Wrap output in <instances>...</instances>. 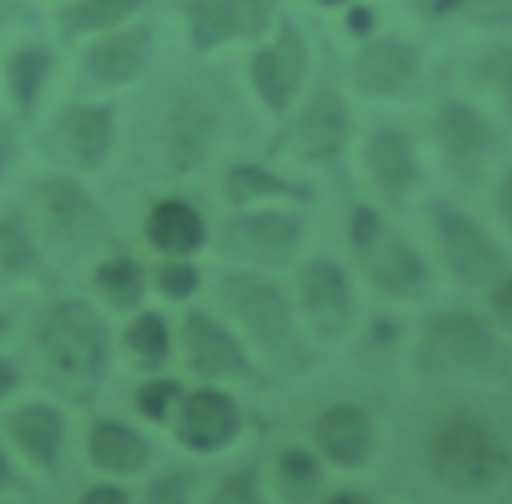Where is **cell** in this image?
Wrapping results in <instances>:
<instances>
[{
	"label": "cell",
	"mask_w": 512,
	"mask_h": 504,
	"mask_svg": "<svg viewBox=\"0 0 512 504\" xmlns=\"http://www.w3.org/2000/svg\"><path fill=\"white\" fill-rule=\"evenodd\" d=\"M276 0H188V32L196 48H212L232 36H260Z\"/></svg>",
	"instance_id": "18"
},
{
	"label": "cell",
	"mask_w": 512,
	"mask_h": 504,
	"mask_svg": "<svg viewBox=\"0 0 512 504\" xmlns=\"http://www.w3.org/2000/svg\"><path fill=\"white\" fill-rule=\"evenodd\" d=\"M312 440H316L320 460L336 468H364L372 464V452H376V420L368 408L340 400L316 416Z\"/></svg>",
	"instance_id": "13"
},
{
	"label": "cell",
	"mask_w": 512,
	"mask_h": 504,
	"mask_svg": "<svg viewBox=\"0 0 512 504\" xmlns=\"http://www.w3.org/2000/svg\"><path fill=\"white\" fill-rule=\"evenodd\" d=\"M408 4L432 20H468L484 28L512 24V0H408Z\"/></svg>",
	"instance_id": "29"
},
{
	"label": "cell",
	"mask_w": 512,
	"mask_h": 504,
	"mask_svg": "<svg viewBox=\"0 0 512 504\" xmlns=\"http://www.w3.org/2000/svg\"><path fill=\"white\" fill-rule=\"evenodd\" d=\"M152 460V444L140 428L116 416H100L88 428V464L108 476H136Z\"/></svg>",
	"instance_id": "22"
},
{
	"label": "cell",
	"mask_w": 512,
	"mask_h": 504,
	"mask_svg": "<svg viewBox=\"0 0 512 504\" xmlns=\"http://www.w3.org/2000/svg\"><path fill=\"white\" fill-rule=\"evenodd\" d=\"M496 208H500V220H504V228L512 232V168L500 176V188H496Z\"/></svg>",
	"instance_id": "41"
},
{
	"label": "cell",
	"mask_w": 512,
	"mask_h": 504,
	"mask_svg": "<svg viewBox=\"0 0 512 504\" xmlns=\"http://www.w3.org/2000/svg\"><path fill=\"white\" fill-rule=\"evenodd\" d=\"M476 76H480L492 92H500V100H504V108H508V116H512V44H500V48L484 52V56L476 60Z\"/></svg>",
	"instance_id": "35"
},
{
	"label": "cell",
	"mask_w": 512,
	"mask_h": 504,
	"mask_svg": "<svg viewBox=\"0 0 512 504\" xmlns=\"http://www.w3.org/2000/svg\"><path fill=\"white\" fill-rule=\"evenodd\" d=\"M368 172H372V184L376 192L388 200V204H404L412 196V188L420 184V160H416V148L412 140L400 132V128H376L368 136Z\"/></svg>",
	"instance_id": "19"
},
{
	"label": "cell",
	"mask_w": 512,
	"mask_h": 504,
	"mask_svg": "<svg viewBox=\"0 0 512 504\" xmlns=\"http://www.w3.org/2000/svg\"><path fill=\"white\" fill-rule=\"evenodd\" d=\"M324 4H340V0H324Z\"/></svg>",
	"instance_id": "47"
},
{
	"label": "cell",
	"mask_w": 512,
	"mask_h": 504,
	"mask_svg": "<svg viewBox=\"0 0 512 504\" xmlns=\"http://www.w3.org/2000/svg\"><path fill=\"white\" fill-rule=\"evenodd\" d=\"M76 504H132V500H128V492H124L120 484L108 480V484H92V488H84Z\"/></svg>",
	"instance_id": "39"
},
{
	"label": "cell",
	"mask_w": 512,
	"mask_h": 504,
	"mask_svg": "<svg viewBox=\"0 0 512 504\" xmlns=\"http://www.w3.org/2000/svg\"><path fill=\"white\" fill-rule=\"evenodd\" d=\"M32 200H36V212H40V228L44 236L64 248L68 256H80V252H92L100 248L112 232H108V220L104 212L96 208V200L68 176H48L32 188Z\"/></svg>",
	"instance_id": "6"
},
{
	"label": "cell",
	"mask_w": 512,
	"mask_h": 504,
	"mask_svg": "<svg viewBox=\"0 0 512 504\" xmlns=\"http://www.w3.org/2000/svg\"><path fill=\"white\" fill-rule=\"evenodd\" d=\"M180 396H184V388H180L176 380L152 376V380H144V384L136 388V412H140L148 424H164V420L176 416Z\"/></svg>",
	"instance_id": "32"
},
{
	"label": "cell",
	"mask_w": 512,
	"mask_h": 504,
	"mask_svg": "<svg viewBox=\"0 0 512 504\" xmlns=\"http://www.w3.org/2000/svg\"><path fill=\"white\" fill-rule=\"evenodd\" d=\"M192 472H160L148 488H144V504H192Z\"/></svg>",
	"instance_id": "36"
},
{
	"label": "cell",
	"mask_w": 512,
	"mask_h": 504,
	"mask_svg": "<svg viewBox=\"0 0 512 504\" xmlns=\"http://www.w3.org/2000/svg\"><path fill=\"white\" fill-rule=\"evenodd\" d=\"M220 300L232 312V320L248 332L256 352L272 360L276 368H296L304 364V344L296 332L292 304L280 284L256 272H232L220 280Z\"/></svg>",
	"instance_id": "3"
},
{
	"label": "cell",
	"mask_w": 512,
	"mask_h": 504,
	"mask_svg": "<svg viewBox=\"0 0 512 504\" xmlns=\"http://www.w3.org/2000/svg\"><path fill=\"white\" fill-rule=\"evenodd\" d=\"M44 76H48V52L44 48H20L8 60V88H12V96H16L20 108H32L36 104Z\"/></svg>",
	"instance_id": "31"
},
{
	"label": "cell",
	"mask_w": 512,
	"mask_h": 504,
	"mask_svg": "<svg viewBox=\"0 0 512 504\" xmlns=\"http://www.w3.org/2000/svg\"><path fill=\"white\" fill-rule=\"evenodd\" d=\"M92 284H96V292L112 304V308H120V312H128V308H140V300H144V288H148V280H144V268L132 260V256H112V260H104V264H96V276H92Z\"/></svg>",
	"instance_id": "27"
},
{
	"label": "cell",
	"mask_w": 512,
	"mask_h": 504,
	"mask_svg": "<svg viewBox=\"0 0 512 504\" xmlns=\"http://www.w3.org/2000/svg\"><path fill=\"white\" fill-rule=\"evenodd\" d=\"M48 148L72 168H96L112 148V112L96 104L60 112L48 128Z\"/></svg>",
	"instance_id": "15"
},
{
	"label": "cell",
	"mask_w": 512,
	"mask_h": 504,
	"mask_svg": "<svg viewBox=\"0 0 512 504\" xmlns=\"http://www.w3.org/2000/svg\"><path fill=\"white\" fill-rule=\"evenodd\" d=\"M348 132H352V120L340 92L320 88L296 120V152L308 160H336L348 144Z\"/></svg>",
	"instance_id": "21"
},
{
	"label": "cell",
	"mask_w": 512,
	"mask_h": 504,
	"mask_svg": "<svg viewBox=\"0 0 512 504\" xmlns=\"http://www.w3.org/2000/svg\"><path fill=\"white\" fill-rule=\"evenodd\" d=\"M4 336H8V320L0 316V340H4Z\"/></svg>",
	"instance_id": "46"
},
{
	"label": "cell",
	"mask_w": 512,
	"mask_h": 504,
	"mask_svg": "<svg viewBox=\"0 0 512 504\" xmlns=\"http://www.w3.org/2000/svg\"><path fill=\"white\" fill-rule=\"evenodd\" d=\"M16 384H20V368H16L8 356H0V400H4V396H12V392H16Z\"/></svg>",
	"instance_id": "42"
},
{
	"label": "cell",
	"mask_w": 512,
	"mask_h": 504,
	"mask_svg": "<svg viewBox=\"0 0 512 504\" xmlns=\"http://www.w3.org/2000/svg\"><path fill=\"white\" fill-rule=\"evenodd\" d=\"M216 128H220L216 104L200 100L196 92L184 96V100H176L172 112H168V120H164V160H168V168L176 176L188 172V168H196L208 156V148L216 140Z\"/></svg>",
	"instance_id": "16"
},
{
	"label": "cell",
	"mask_w": 512,
	"mask_h": 504,
	"mask_svg": "<svg viewBox=\"0 0 512 504\" xmlns=\"http://www.w3.org/2000/svg\"><path fill=\"white\" fill-rule=\"evenodd\" d=\"M416 72H420V56L404 40H372L360 48L352 64L356 88L368 96H404L416 84Z\"/></svg>",
	"instance_id": "20"
},
{
	"label": "cell",
	"mask_w": 512,
	"mask_h": 504,
	"mask_svg": "<svg viewBox=\"0 0 512 504\" xmlns=\"http://www.w3.org/2000/svg\"><path fill=\"white\" fill-rule=\"evenodd\" d=\"M312 504H376L368 492H360V488H336V492H324V496H316Z\"/></svg>",
	"instance_id": "40"
},
{
	"label": "cell",
	"mask_w": 512,
	"mask_h": 504,
	"mask_svg": "<svg viewBox=\"0 0 512 504\" xmlns=\"http://www.w3.org/2000/svg\"><path fill=\"white\" fill-rule=\"evenodd\" d=\"M296 292H300V308L320 340H344L352 332L356 292H352L348 272L336 260H328V256L308 260L296 276Z\"/></svg>",
	"instance_id": "9"
},
{
	"label": "cell",
	"mask_w": 512,
	"mask_h": 504,
	"mask_svg": "<svg viewBox=\"0 0 512 504\" xmlns=\"http://www.w3.org/2000/svg\"><path fill=\"white\" fill-rule=\"evenodd\" d=\"M124 348L140 368H164L172 356V332L160 312H136L124 328Z\"/></svg>",
	"instance_id": "28"
},
{
	"label": "cell",
	"mask_w": 512,
	"mask_h": 504,
	"mask_svg": "<svg viewBox=\"0 0 512 504\" xmlns=\"http://www.w3.org/2000/svg\"><path fill=\"white\" fill-rule=\"evenodd\" d=\"M148 64V28H132L124 36H108L100 40L88 56H84V76L88 84H124L132 76H140V68Z\"/></svg>",
	"instance_id": "24"
},
{
	"label": "cell",
	"mask_w": 512,
	"mask_h": 504,
	"mask_svg": "<svg viewBox=\"0 0 512 504\" xmlns=\"http://www.w3.org/2000/svg\"><path fill=\"white\" fill-rule=\"evenodd\" d=\"M8 488H16V472H12V460H8V452L0 444V492H8Z\"/></svg>",
	"instance_id": "44"
},
{
	"label": "cell",
	"mask_w": 512,
	"mask_h": 504,
	"mask_svg": "<svg viewBox=\"0 0 512 504\" xmlns=\"http://www.w3.org/2000/svg\"><path fill=\"white\" fill-rule=\"evenodd\" d=\"M276 492L284 504H312L324 492V464L320 452L284 448L276 456Z\"/></svg>",
	"instance_id": "25"
},
{
	"label": "cell",
	"mask_w": 512,
	"mask_h": 504,
	"mask_svg": "<svg viewBox=\"0 0 512 504\" xmlns=\"http://www.w3.org/2000/svg\"><path fill=\"white\" fill-rule=\"evenodd\" d=\"M416 368L440 376H476L492 372L504 360V344L496 328L464 308L432 312L416 332Z\"/></svg>",
	"instance_id": "4"
},
{
	"label": "cell",
	"mask_w": 512,
	"mask_h": 504,
	"mask_svg": "<svg viewBox=\"0 0 512 504\" xmlns=\"http://www.w3.org/2000/svg\"><path fill=\"white\" fill-rule=\"evenodd\" d=\"M428 472L460 496H484L500 488L512 472L508 440L476 412H448L428 428L424 440Z\"/></svg>",
	"instance_id": "2"
},
{
	"label": "cell",
	"mask_w": 512,
	"mask_h": 504,
	"mask_svg": "<svg viewBox=\"0 0 512 504\" xmlns=\"http://www.w3.org/2000/svg\"><path fill=\"white\" fill-rule=\"evenodd\" d=\"M208 504H268V500H264V488H260V472H256V464L232 468V472L216 484V492H212Z\"/></svg>",
	"instance_id": "34"
},
{
	"label": "cell",
	"mask_w": 512,
	"mask_h": 504,
	"mask_svg": "<svg viewBox=\"0 0 512 504\" xmlns=\"http://www.w3.org/2000/svg\"><path fill=\"white\" fill-rule=\"evenodd\" d=\"M432 228H436V244H440V260L448 268V276L464 288H488L496 284L504 272H508V260H504V248L488 236V228L452 208L448 200H436L432 204Z\"/></svg>",
	"instance_id": "5"
},
{
	"label": "cell",
	"mask_w": 512,
	"mask_h": 504,
	"mask_svg": "<svg viewBox=\"0 0 512 504\" xmlns=\"http://www.w3.org/2000/svg\"><path fill=\"white\" fill-rule=\"evenodd\" d=\"M180 344H184V364L200 380H248L252 360L244 344L208 312H188L180 324Z\"/></svg>",
	"instance_id": "12"
},
{
	"label": "cell",
	"mask_w": 512,
	"mask_h": 504,
	"mask_svg": "<svg viewBox=\"0 0 512 504\" xmlns=\"http://www.w3.org/2000/svg\"><path fill=\"white\" fill-rule=\"evenodd\" d=\"M368 284L388 296V300H420L432 288V272L428 260L416 252V244H408L404 236H396L388 224L364 244L356 248Z\"/></svg>",
	"instance_id": "11"
},
{
	"label": "cell",
	"mask_w": 512,
	"mask_h": 504,
	"mask_svg": "<svg viewBox=\"0 0 512 504\" xmlns=\"http://www.w3.org/2000/svg\"><path fill=\"white\" fill-rule=\"evenodd\" d=\"M304 68H308V48H304L300 28L296 24H280L276 44L260 48L252 56V84H256V92L264 96V104L272 112H284L288 100L296 96L300 80H304Z\"/></svg>",
	"instance_id": "14"
},
{
	"label": "cell",
	"mask_w": 512,
	"mask_h": 504,
	"mask_svg": "<svg viewBox=\"0 0 512 504\" xmlns=\"http://www.w3.org/2000/svg\"><path fill=\"white\" fill-rule=\"evenodd\" d=\"M12 156H16V144H12V132L0 124V180H4V172H8V164H12Z\"/></svg>",
	"instance_id": "43"
},
{
	"label": "cell",
	"mask_w": 512,
	"mask_h": 504,
	"mask_svg": "<svg viewBox=\"0 0 512 504\" xmlns=\"http://www.w3.org/2000/svg\"><path fill=\"white\" fill-rule=\"evenodd\" d=\"M356 16H348V28H356V32H364L368 24H372V16H368V8H352Z\"/></svg>",
	"instance_id": "45"
},
{
	"label": "cell",
	"mask_w": 512,
	"mask_h": 504,
	"mask_svg": "<svg viewBox=\"0 0 512 504\" xmlns=\"http://www.w3.org/2000/svg\"><path fill=\"white\" fill-rule=\"evenodd\" d=\"M240 428H244V412H240L236 396H228L216 384L184 392L176 404V416H172L176 444L184 452H200V456L224 452L228 444H236Z\"/></svg>",
	"instance_id": "7"
},
{
	"label": "cell",
	"mask_w": 512,
	"mask_h": 504,
	"mask_svg": "<svg viewBox=\"0 0 512 504\" xmlns=\"http://www.w3.org/2000/svg\"><path fill=\"white\" fill-rule=\"evenodd\" d=\"M8 436L20 448V456L36 468V472H56L60 456H64V412L48 400H28L8 416Z\"/></svg>",
	"instance_id": "17"
},
{
	"label": "cell",
	"mask_w": 512,
	"mask_h": 504,
	"mask_svg": "<svg viewBox=\"0 0 512 504\" xmlns=\"http://www.w3.org/2000/svg\"><path fill=\"white\" fill-rule=\"evenodd\" d=\"M144 236L156 252H168V256H188L196 248H204L208 240V224L204 216L180 200V196H168V200H156L148 220H144Z\"/></svg>",
	"instance_id": "23"
},
{
	"label": "cell",
	"mask_w": 512,
	"mask_h": 504,
	"mask_svg": "<svg viewBox=\"0 0 512 504\" xmlns=\"http://www.w3.org/2000/svg\"><path fill=\"white\" fill-rule=\"evenodd\" d=\"M304 240V220L296 212H240L220 228V248L248 264H288Z\"/></svg>",
	"instance_id": "8"
},
{
	"label": "cell",
	"mask_w": 512,
	"mask_h": 504,
	"mask_svg": "<svg viewBox=\"0 0 512 504\" xmlns=\"http://www.w3.org/2000/svg\"><path fill=\"white\" fill-rule=\"evenodd\" d=\"M200 284V272L188 264V260H168L156 268V288L168 296V300H188Z\"/></svg>",
	"instance_id": "37"
},
{
	"label": "cell",
	"mask_w": 512,
	"mask_h": 504,
	"mask_svg": "<svg viewBox=\"0 0 512 504\" xmlns=\"http://www.w3.org/2000/svg\"><path fill=\"white\" fill-rule=\"evenodd\" d=\"M436 140H440V152L452 164L456 180H464V184H476L480 172L488 168V160L500 148L496 124L480 108H472L464 100H444L440 104V112H436Z\"/></svg>",
	"instance_id": "10"
},
{
	"label": "cell",
	"mask_w": 512,
	"mask_h": 504,
	"mask_svg": "<svg viewBox=\"0 0 512 504\" xmlns=\"http://www.w3.org/2000/svg\"><path fill=\"white\" fill-rule=\"evenodd\" d=\"M32 360L40 380L76 404L92 400L112 368V336L104 316L76 296L52 300L32 328Z\"/></svg>",
	"instance_id": "1"
},
{
	"label": "cell",
	"mask_w": 512,
	"mask_h": 504,
	"mask_svg": "<svg viewBox=\"0 0 512 504\" xmlns=\"http://www.w3.org/2000/svg\"><path fill=\"white\" fill-rule=\"evenodd\" d=\"M36 248L20 216H0V280H24L36 272Z\"/></svg>",
	"instance_id": "30"
},
{
	"label": "cell",
	"mask_w": 512,
	"mask_h": 504,
	"mask_svg": "<svg viewBox=\"0 0 512 504\" xmlns=\"http://www.w3.org/2000/svg\"><path fill=\"white\" fill-rule=\"evenodd\" d=\"M488 312L504 332H512V272H504L496 284H488Z\"/></svg>",
	"instance_id": "38"
},
{
	"label": "cell",
	"mask_w": 512,
	"mask_h": 504,
	"mask_svg": "<svg viewBox=\"0 0 512 504\" xmlns=\"http://www.w3.org/2000/svg\"><path fill=\"white\" fill-rule=\"evenodd\" d=\"M140 0H80L64 12V28L68 32H88V28H108L116 20H124Z\"/></svg>",
	"instance_id": "33"
},
{
	"label": "cell",
	"mask_w": 512,
	"mask_h": 504,
	"mask_svg": "<svg viewBox=\"0 0 512 504\" xmlns=\"http://www.w3.org/2000/svg\"><path fill=\"white\" fill-rule=\"evenodd\" d=\"M224 196L232 200V204H260V200H268V196H308V188H300V184H292V180H280L276 172H268V168H260V164H232L228 172H224Z\"/></svg>",
	"instance_id": "26"
}]
</instances>
